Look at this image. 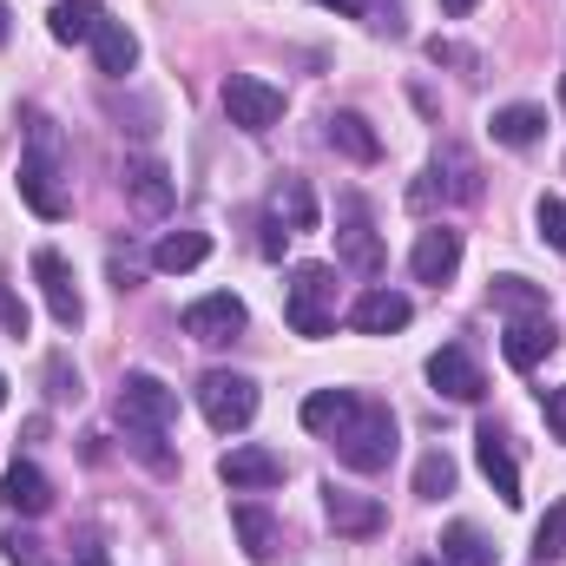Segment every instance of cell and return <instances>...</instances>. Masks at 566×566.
Returning <instances> with one entry per match:
<instances>
[{"mask_svg": "<svg viewBox=\"0 0 566 566\" xmlns=\"http://www.w3.org/2000/svg\"><path fill=\"white\" fill-rule=\"evenodd\" d=\"M53 178H60V133H53L46 119H33V139H27V158H20V198H27V211L46 218V224H60V218L73 211Z\"/></svg>", "mask_w": 566, "mask_h": 566, "instance_id": "obj_1", "label": "cell"}, {"mask_svg": "<svg viewBox=\"0 0 566 566\" xmlns=\"http://www.w3.org/2000/svg\"><path fill=\"white\" fill-rule=\"evenodd\" d=\"M336 461L356 474H382L396 461V416L382 402H356V416L336 428Z\"/></svg>", "mask_w": 566, "mask_h": 566, "instance_id": "obj_2", "label": "cell"}, {"mask_svg": "<svg viewBox=\"0 0 566 566\" xmlns=\"http://www.w3.org/2000/svg\"><path fill=\"white\" fill-rule=\"evenodd\" d=\"M336 271L329 264H296L290 271V290H283V316L296 336H329L336 329Z\"/></svg>", "mask_w": 566, "mask_h": 566, "instance_id": "obj_3", "label": "cell"}, {"mask_svg": "<svg viewBox=\"0 0 566 566\" xmlns=\"http://www.w3.org/2000/svg\"><path fill=\"white\" fill-rule=\"evenodd\" d=\"M198 409H205V422L218 428V434H238V428H251V416H258V382L238 376V369H211L198 382Z\"/></svg>", "mask_w": 566, "mask_h": 566, "instance_id": "obj_4", "label": "cell"}, {"mask_svg": "<svg viewBox=\"0 0 566 566\" xmlns=\"http://www.w3.org/2000/svg\"><path fill=\"white\" fill-rule=\"evenodd\" d=\"M119 422L133 428V434H165V428L178 422V389H165L158 376L133 369L119 382Z\"/></svg>", "mask_w": 566, "mask_h": 566, "instance_id": "obj_5", "label": "cell"}, {"mask_svg": "<svg viewBox=\"0 0 566 566\" xmlns=\"http://www.w3.org/2000/svg\"><path fill=\"white\" fill-rule=\"evenodd\" d=\"M224 113H231V126H244V133H271L283 119V93L271 80H258V73H231V80H224Z\"/></svg>", "mask_w": 566, "mask_h": 566, "instance_id": "obj_6", "label": "cell"}, {"mask_svg": "<svg viewBox=\"0 0 566 566\" xmlns=\"http://www.w3.org/2000/svg\"><path fill=\"white\" fill-rule=\"evenodd\" d=\"M428 178H434V185H416V211L434 205V191H448V198H461V205L481 198V171H474V158H468L461 145H441L434 165H428Z\"/></svg>", "mask_w": 566, "mask_h": 566, "instance_id": "obj_7", "label": "cell"}, {"mask_svg": "<svg viewBox=\"0 0 566 566\" xmlns=\"http://www.w3.org/2000/svg\"><path fill=\"white\" fill-rule=\"evenodd\" d=\"M33 277H40V296H46L53 323H60V329H80L86 303H80V290H73V264H66L60 251H33Z\"/></svg>", "mask_w": 566, "mask_h": 566, "instance_id": "obj_8", "label": "cell"}, {"mask_svg": "<svg viewBox=\"0 0 566 566\" xmlns=\"http://www.w3.org/2000/svg\"><path fill=\"white\" fill-rule=\"evenodd\" d=\"M428 382H434L448 402H481V396H488V376H481V363H474L461 343H448V349L428 356Z\"/></svg>", "mask_w": 566, "mask_h": 566, "instance_id": "obj_9", "label": "cell"}, {"mask_svg": "<svg viewBox=\"0 0 566 566\" xmlns=\"http://www.w3.org/2000/svg\"><path fill=\"white\" fill-rule=\"evenodd\" d=\"M238 329H244V296H231V290H211L185 310V336H198V343H231Z\"/></svg>", "mask_w": 566, "mask_h": 566, "instance_id": "obj_10", "label": "cell"}, {"mask_svg": "<svg viewBox=\"0 0 566 566\" xmlns=\"http://www.w3.org/2000/svg\"><path fill=\"white\" fill-rule=\"evenodd\" d=\"M218 481H224L231 494H264V488L283 481V454H271V448H231V454L218 461Z\"/></svg>", "mask_w": 566, "mask_h": 566, "instance_id": "obj_11", "label": "cell"}, {"mask_svg": "<svg viewBox=\"0 0 566 566\" xmlns=\"http://www.w3.org/2000/svg\"><path fill=\"white\" fill-rule=\"evenodd\" d=\"M409 316H416V303L402 290H363L349 310V329L356 336H396V329H409Z\"/></svg>", "mask_w": 566, "mask_h": 566, "instance_id": "obj_12", "label": "cell"}, {"mask_svg": "<svg viewBox=\"0 0 566 566\" xmlns=\"http://www.w3.org/2000/svg\"><path fill=\"white\" fill-rule=\"evenodd\" d=\"M474 461H481V474L494 481V494L507 501V507H521L527 494H521V468H514V448H507V434L488 422L481 434H474Z\"/></svg>", "mask_w": 566, "mask_h": 566, "instance_id": "obj_13", "label": "cell"}, {"mask_svg": "<svg viewBox=\"0 0 566 566\" xmlns=\"http://www.w3.org/2000/svg\"><path fill=\"white\" fill-rule=\"evenodd\" d=\"M323 507H329V527L336 534H349V541H369V534H382V501H369V494H349V488H323Z\"/></svg>", "mask_w": 566, "mask_h": 566, "instance_id": "obj_14", "label": "cell"}, {"mask_svg": "<svg viewBox=\"0 0 566 566\" xmlns=\"http://www.w3.org/2000/svg\"><path fill=\"white\" fill-rule=\"evenodd\" d=\"M409 271L422 283H448L461 271V231H448V224H428L422 238H416V258H409Z\"/></svg>", "mask_w": 566, "mask_h": 566, "instance_id": "obj_15", "label": "cell"}, {"mask_svg": "<svg viewBox=\"0 0 566 566\" xmlns=\"http://www.w3.org/2000/svg\"><path fill=\"white\" fill-rule=\"evenodd\" d=\"M0 501L13 507V514H27V521H40L46 507H53V481L33 468V461H13L7 474H0Z\"/></svg>", "mask_w": 566, "mask_h": 566, "instance_id": "obj_16", "label": "cell"}, {"mask_svg": "<svg viewBox=\"0 0 566 566\" xmlns=\"http://www.w3.org/2000/svg\"><path fill=\"white\" fill-rule=\"evenodd\" d=\"M343 218H349V224L336 231V258L376 277V271H382V244H376V231H369V218H363V205H356V198H343Z\"/></svg>", "mask_w": 566, "mask_h": 566, "instance_id": "obj_17", "label": "cell"}, {"mask_svg": "<svg viewBox=\"0 0 566 566\" xmlns=\"http://www.w3.org/2000/svg\"><path fill=\"white\" fill-rule=\"evenodd\" d=\"M554 323L547 316H521V323H507V336H501V349H507V363L514 369H534V363H547L554 356Z\"/></svg>", "mask_w": 566, "mask_h": 566, "instance_id": "obj_18", "label": "cell"}, {"mask_svg": "<svg viewBox=\"0 0 566 566\" xmlns=\"http://www.w3.org/2000/svg\"><path fill=\"white\" fill-rule=\"evenodd\" d=\"M93 60H99V73L126 80V73L139 66V33L119 27V20H99V33H93Z\"/></svg>", "mask_w": 566, "mask_h": 566, "instance_id": "obj_19", "label": "cell"}, {"mask_svg": "<svg viewBox=\"0 0 566 566\" xmlns=\"http://www.w3.org/2000/svg\"><path fill=\"white\" fill-rule=\"evenodd\" d=\"M211 258V238L205 231H171V238H158V251H151V264L165 271V277H185V271H198Z\"/></svg>", "mask_w": 566, "mask_h": 566, "instance_id": "obj_20", "label": "cell"}, {"mask_svg": "<svg viewBox=\"0 0 566 566\" xmlns=\"http://www.w3.org/2000/svg\"><path fill=\"white\" fill-rule=\"evenodd\" d=\"M99 20H106V7H99V0H60V7L46 13V33H53L60 46H73V40H93V33H99Z\"/></svg>", "mask_w": 566, "mask_h": 566, "instance_id": "obj_21", "label": "cell"}, {"mask_svg": "<svg viewBox=\"0 0 566 566\" xmlns=\"http://www.w3.org/2000/svg\"><path fill=\"white\" fill-rule=\"evenodd\" d=\"M271 224H283V231H316V198H310L303 178H277V191H271Z\"/></svg>", "mask_w": 566, "mask_h": 566, "instance_id": "obj_22", "label": "cell"}, {"mask_svg": "<svg viewBox=\"0 0 566 566\" xmlns=\"http://www.w3.org/2000/svg\"><path fill=\"white\" fill-rule=\"evenodd\" d=\"M441 566H494V541L481 534V527H468V521H454V527H441Z\"/></svg>", "mask_w": 566, "mask_h": 566, "instance_id": "obj_23", "label": "cell"}, {"mask_svg": "<svg viewBox=\"0 0 566 566\" xmlns=\"http://www.w3.org/2000/svg\"><path fill=\"white\" fill-rule=\"evenodd\" d=\"M488 133H494V145H534L541 133H547V106H501L494 119H488Z\"/></svg>", "mask_w": 566, "mask_h": 566, "instance_id": "obj_24", "label": "cell"}, {"mask_svg": "<svg viewBox=\"0 0 566 566\" xmlns=\"http://www.w3.org/2000/svg\"><path fill=\"white\" fill-rule=\"evenodd\" d=\"M356 402L363 396H349V389H316V396H303V428L310 434H336V428L356 416Z\"/></svg>", "mask_w": 566, "mask_h": 566, "instance_id": "obj_25", "label": "cell"}, {"mask_svg": "<svg viewBox=\"0 0 566 566\" xmlns=\"http://www.w3.org/2000/svg\"><path fill=\"white\" fill-rule=\"evenodd\" d=\"M231 527H238V541H244V554H251L258 566H264L271 554H277V521H271L264 507H251V501H238V507H231Z\"/></svg>", "mask_w": 566, "mask_h": 566, "instance_id": "obj_26", "label": "cell"}, {"mask_svg": "<svg viewBox=\"0 0 566 566\" xmlns=\"http://www.w3.org/2000/svg\"><path fill=\"white\" fill-rule=\"evenodd\" d=\"M329 145H336V151H349L356 165H376V158H382V139L369 133V119H363V113H329Z\"/></svg>", "mask_w": 566, "mask_h": 566, "instance_id": "obj_27", "label": "cell"}, {"mask_svg": "<svg viewBox=\"0 0 566 566\" xmlns=\"http://www.w3.org/2000/svg\"><path fill=\"white\" fill-rule=\"evenodd\" d=\"M488 296H494V310L514 316V323H521V316H547V290L527 283V277H494L488 283Z\"/></svg>", "mask_w": 566, "mask_h": 566, "instance_id": "obj_28", "label": "cell"}, {"mask_svg": "<svg viewBox=\"0 0 566 566\" xmlns=\"http://www.w3.org/2000/svg\"><path fill=\"white\" fill-rule=\"evenodd\" d=\"M126 191L139 198L145 211H165V205H171V171H165L158 158H133V165H126Z\"/></svg>", "mask_w": 566, "mask_h": 566, "instance_id": "obj_29", "label": "cell"}, {"mask_svg": "<svg viewBox=\"0 0 566 566\" xmlns=\"http://www.w3.org/2000/svg\"><path fill=\"white\" fill-rule=\"evenodd\" d=\"M416 494H422V501H441V494H454V461H448L441 448L416 461Z\"/></svg>", "mask_w": 566, "mask_h": 566, "instance_id": "obj_30", "label": "cell"}, {"mask_svg": "<svg viewBox=\"0 0 566 566\" xmlns=\"http://www.w3.org/2000/svg\"><path fill=\"white\" fill-rule=\"evenodd\" d=\"M534 560H566V501H554L547 521L534 527Z\"/></svg>", "mask_w": 566, "mask_h": 566, "instance_id": "obj_31", "label": "cell"}, {"mask_svg": "<svg viewBox=\"0 0 566 566\" xmlns=\"http://www.w3.org/2000/svg\"><path fill=\"white\" fill-rule=\"evenodd\" d=\"M534 224H541V238H547L554 251H566V198H541V205H534Z\"/></svg>", "mask_w": 566, "mask_h": 566, "instance_id": "obj_32", "label": "cell"}, {"mask_svg": "<svg viewBox=\"0 0 566 566\" xmlns=\"http://www.w3.org/2000/svg\"><path fill=\"white\" fill-rule=\"evenodd\" d=\"M46 396H53V402H66V396L80 402V369H66V356L46 363Z\"/></svg>", "mask_w": 566, "mask_h": 566, "instance_id": "obj_33", "label": "cell"}, {"mask_svg": "<svg viewBox=\"0 0 566 566\" xmlns=\"http://www.w3.org/2000/svg\"><path fill=\"white\" fill-rule=\"evenodd\" d=\"M428 60H434V66H474V53L454 46V40H428Z\"/></svg>", "mask_w": 566, "mask_h": 566, "instance_id": "obj_34", "label": "cell"}, {"mask_svg": "<svg viewBox=\"0 0 566 566\" xmlns=\"http://www.w3.org/2000/svg\"><path fill=\"white\" fill-rule=\"evenodd\" d=\"M7 560L13 566H40V541H33V534H7Z\"/></svg>", "mask_w": 566, "mask_h": 566, "instance_id": "obj_35", "label": "cell"}, {"mask_svg": "<svg viewBox=\"0 0 566 566\" xmlns=\"http://www.w3.org/2000/svg\"><path fill=\"white\" fill-rule=\"evenodd\" d=\"M547 428H554V441H566V382L547 389Z\"/></svg>", "mask_w": 566, "mask_h": 566, "instance_id": "obj_36", "label": "cell"}, {"mask_svg": "<svg viewBox=\"0 0 566 566\" xmlns=\"http://www.w3.org/2000/svg\"><path fill=\"white\" fill-rule=\"evenodd\" d=\"M0 329H7V336H27V310H20L7 290H0Z\"/></svg>", "mask_w": 566, "mask_h": 566, "instance_id": "obj_37", "label": "cell"}, {"mask_svg": "<svg viewBox=\"0 0 566 566\" xmlns=\"http://www.w3.org/2000/svg\"><path fill=\"white\" fill-rule=\"evenodd\" d=\"M80 566H113V560H106V547H99L93 534H80Z\"/></svg>", "mask_w": 566, "mask_h": 566, "instance_id": "obj_38", "label": "cell"}, {"mask_svg": "<svg viewBox=\"0 0 566 566\" xmlns=\"http://www.w3.org/2000/svg\"><path fill=\"white\" fill-rule=\"evenodd\" d=\"M316 7H336L343 20H363V13H369V0H316Z\"/></svg>", "mask_w": 566, "mask_h": 566, "instance_id": "obj_39", "label": "cell"}, {"mask_svg": "<svg viewBox=\"0 0 566 566\" xmlns=\"http://www.w3.org/2000/svg\"><path fill=\"white\" fill-rule=\"evenodd\" d=\"M474 7H481V0H441V13H448V20H461V13H474Z\"/></svg>", "mask_w": 566, "mask_h": 566, "instance_id": "obj_40", "label": "cell"}, {"mask_svg": "<svg viewBox=\"0 0 566 566\" xmlns=\"http://www.w3.org/2000/svg\"><path fill=\"white\" fill-rule=\"evenodd\" d=\"M0 40H7V0H0Z\"/></svg>", "mask_w": 566, "mask_h": 566, "instance_id": "obj_41", "label": "cell"}, {"mask_svg": "<svg viewBox=\"0 0 566 566\" xmlns=\"http://www.w3.org/2000/svg\"><path fill=\"white\" fill-rule=\"evenodd\" d=\"M0 409H7V376H0Z\"/></svg>", "mask_w": 566, "mask_h": 566, "instance_id": "obj_42", "label": "cell"}, {"mask_svg": "<svg viewBox=\"0 0 566 566\" xmlns=\"http://www.w3.org/2000/svg\"><path fill=\"white\" fill-rule=\"evenodd\" d=\"M560 106H566V80H560Z\"/></svg>", "mask_w": 566, "mask_h": 566, "instance_id": "obj_43", "label": "cell"}, {"mask_svg": "<svg viewBox=\"0 0 566 566\" xmlns=\"http://www.w3.org/2000/svg\"><path fill=\"white\" fill-rule=\"evenodd\" d=\"M416 566H434V560H416Z\"/></svg>", "mask_w": 566, "mask_h": 566, "instance_id": "obj_44", "label": "cell"}]
</instances>
